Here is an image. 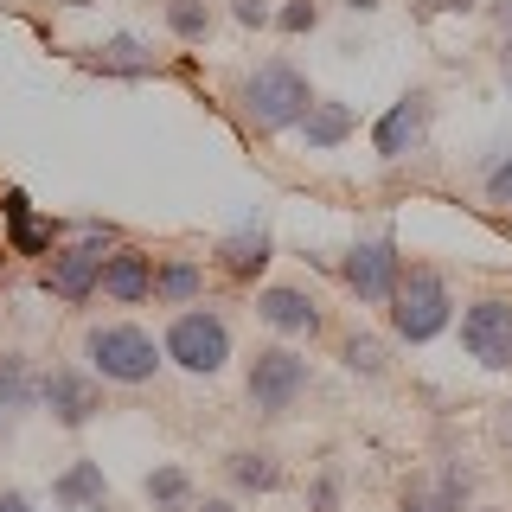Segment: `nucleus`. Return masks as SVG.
<instances>
[{"label": "nucleus", "instance_id": "f257e3e1", "mask_svg": "<svg viewBox=\"0 0 512 512\" xmlns=\"http://www.w3.org/2000/svg\"><path fill=\"white\" fill-rule=\"evenodd\" d=\"M244 109H250V122L263 128V135H282V128H301V116L314 109V90H308V77H301L295 64L269 58V64H256L244 77Z\"/></svg>", "mask_w": 512, "mask_h": 512}, {"label": "nucleus", "instance_id": "f03ea898", "mask_svg": "<svg viewBox=\"0 0 512 512\" xmlns=\"http://www.w3.org/2000/svg\"><path fill=\"white\" fill-rule=\"evenodd\" d=\"M448 282L436 276V269H404V282H397V295H391V327H397V340H410V346H423V340H436V333L448 327Z\"/></svg>", "mask_w": 512, "mask_h": 512}, {"label": "nucleus", "instance_id": "7ed1b4c3", "mask_svg": "<svg viewBox=\"0 0 512 512\" xmlns=\"http://www.w3.org/2000/svg\"><path fill=\"white\" fill-rule=\"evenodd\" d=\"M160 352L167 346H154V333L128 327V320L90 333V365H96V378H109V384H148L160 372Z\"/></svg>", "mask_w": 512, "mask_h": 512}, {"label": "nucleus", "instance_id": "20e7f679", "mask_svg": "<svg viewBox=\"0 0 512 512\" xmlns=\"http://www.w3.org/2000/svg\"><path fill=\"white\" fill-rule=\"evenodd\" d=\"M167 359L173 365H186L192 378H212L224 372V359H231V327L212 314V308H186V314H173V327H167Z\"/></svg>", "mask_w": 512, "mask_h": 512}, {"label": "nucleus", "instance_id": "39448f33", "mask_svg": "<svg viewBox=\"0 0 512 512\" xmlns=\"http://www.w3.org/2000/svg\"><path fill=\"white\" fill-rule=\"evenodd\" d=\"M308 391V359L301 352H288V346H263L250 359V404L263 410V416H282V410H295V397Z\"/></svg>", "mask_w": 512, "mask_h": 512}, {"label": "nucleus", "instance_id": "423d86ee", "mask_svg": "<svg viewBox=\"0 0 512 512\" xmlns=\"http://www.w3.org/2000/svg\"><path fill=\"white\" fill-rule=\"evenodd\" d=\"M103 263H109V224H90L84 244H71V250L52 256V269H45V295L84 301L90 288H103Z\"/></svg>", "mask_w": 512, "mask_h": 512}, {"label": "nucleus", "instance_id": "0eeeda50", "mask_svg": "<svg viewBox=\"0 0 512 512\" xmlns=\"http://www.w3.org/2000/svg\"><path fill=\"white\" fill-rule=\"evenodd\" d=\"M461 346H468V359H480L487 372H506L512 365V301H500V295L474 301V308L461 314Z\"/></svg>", "mask_w": 512, "mask_h": 512}, {"label": "nucleus", "instance_id": "6e6552de", "mask_svg": "<svg viewBox=\"0 0 512 512\" xmlns=\"http://www.w3.org/2000/svg\"><path fill=\"white\" fill-rule=\"evenodd\" d=\"M340 276H346V288H352L359 301H391L397 282H404L397 244H391V237H365V244H352L346 263H340Z\"/></svg>", "mask_w": 512, "mask_h": 512}, {"label": "nucleus", "instance_id": "1a4fd4ad", "mask_svg": "<svg viewBox=\"0 0 512 512\" xmlns=\"http://www.w3.org/2000/svg\"><path fill=\"white\" fill-rule=\"evenodd\" d=\"M39 404L58 416L64 429H84L96 410H103V384H96L90 372H77V365H58V372L39 378Z\"/></svg>", "mask_w": 512, "mask_h": 512}, {"label": "nucleus", "instance_id": "9d476101", "mask_svg": "<svg viewBox=\"0 0 512 512\" xmlns=\"http://www.w3.org/2000/svg\"><path fill=\"white\" fill-rule=\"evenodd\" d=\"M423 135H429V96H423V90H404V96H397V103L378 116L372 148H378V160H404Z\"/></svg>", "mask_w": 512, "mask_h": 512}, {"label": "nucleus", "instance_id": "9b49d317", "mask_svg": "<svg viewBox=\"0 0 512 512\" xmlns=\"http://www.w3.org/2000/svg\"><path fill=\"white\" fill-rule=\"evenodd\" d=\"M52 506L58 512H109V474L103 461H71L58 480H52Z\"/></svg>", "mask_w": 512, "mask_h": 512}, {"label": "nucleus", "instance_id": "f8f14e48", "mask_svg": "<svg viewBox=\"0 0 512 512\" xmlns=\"http://www.w3.org/2000/svg\"><path fill=\"white\" fill-rule=\"evenodd\" d=\"M103 295L109 301H148L154 295V256L148 250H109L103 263Z\"/></svg>", "mask_w": 512, "mask_h": 512}, {"label": "nucleus", "instance_id": "ddd939ff", "mask_svg": "<svg viewBox=\"0 0 512 512\" xmlns=\"http://www.w3.org/2000/svg\"><path fill=\"white\" fill-rule=\"evenodd\" d=\"M352 128H359V116H352L346 103H333V96H314V109L308 116H301V148H314V154H327V148H340V141L352 135Z\"/></svg>", "mask_w": 512, "mask_h": 512}, {"label": "nucleus", "instance_id": "4468645a", "mask_svg": "<svg viewBox=\"0 0 512 512\" xmlns=\"http://www.w3.org/2000/svg\"><path fill=\"white\" fill-rule=\"evenodd\" d=\"M256 314H263V327H276V333H314L320 327V308L301 288H263L256 295Z\"/></svg>", "mask_w": 512, "mask_h": 512}, {"label": "nucleus", "instance_id": "2eb2a0df", "mask_svg": "<svg viewBox=\"0 0 512 512\" xmlns=\"http://www.w3.org/2000/svg\"><path fill=\"white\" fill-rule=\"evenodd\" d=\"M205 288V269L192 263V256H167V263L154 269V301H167V308H192Z\"/></svg>", "mask_w": 512, "mask_h": 512}, {"label": "nucleus", "instance_id": "dca6fc26", "mask_svg": "<svg viewBox=\"0 0 512 512\" xmlns=\"http://www.w3.org/2000/svg\"><path fill=\"white\" fill-rule=\"evenodd\" d=\"M218 256H224V269H231L237 282H256V276L269 269V231H263V224H250V231L224 237V244H218Z\"/></svg>", "mask_w": 512, "mask_h": 512}, {"label": "nucleus", "instance_id": "f3484780", "mask_svg": "<svg viewBox=\"0 0 512 512\" xmlns=\"http://www.w3.org/2000/svg\"><path fill=\"white\" fill-rule=\"evenodd\" d=\"M141 493H148V506H154V512H192V506H199V500H192V474H186V468H173V461L148 468Z\"/></svg>", "mask_w": 512, "mask_h": 512}, {"label": "nucleus", "instance_id": "a211bd4d", "mask_svg": "<svg viewBox=\"0 0 512 512\" xmlns=\"http://www.w3.org/2000/svg\"><path fill=\"white\" fill-rule=\"evenodd\" d=\"M7 224H13V250H20V256L52 250V237H58V224H45V218L26 212V192H7Z\"/></svg>", "mask_w": 512, "mask_h": 512}, {"label": "nucleus", "instance_id": "6ab92c4d", "mask_svg": "<svg viewBox=\"0 0 512 512\" xmlns=\"http://www.w3.org/2000/svg\"><path fill=\"white\" fill-rule=\"evenodd\" d=\"M224 474H231V487H244V493H276L282 487V468L269 455H250V448L224 461Z\"/></svg>", "mask_w": 512, "mask_h": 512}, {"label": "nucleus", "instance_id": "aec40b11", "mask_svg": "<svg viewBox=\"0 0 512 512\" xmlns=\"http://www.w3.org/2000/svg\"><path fill=\"white\" fill-rule=\"evenodd\" d=\"M167 32L186 45H205V32H212V7L205 0H167Z\"/></svg>", "mask_w": 512, "mask_h": 512}, {"label": "nucleus", "instance_id": "412c9836", "mask_svg": "<svg viewBox=\"0 0 512 512\" xmlns=\"http://www.w3.org/2000/svg\"><path fill=\"white\" fill-rule=\"evenodd\" d=\"M96 64H103V71H122V77H148V71H154V52H148L141 39H128V32H122V39L103 45V58H96Z\"/></svg>", "mask_w": 512, "mask_h": 512}, {"label": "nucleus", "instance_id": "4be33fe9", "mask_svg": "<svg viewBox=\"0 0 512 512\" xmlns=\"http://www.w3.org/2000/svg\"><path fill=\"white\" fill-rule=\"evenodd\" d=\"M468 493H474L468 468H461V461H442L436 487H429V500H436V512H461V506H468Z\"/></svg>", "mask_w": 512, "mask_h": 512}, {"label": "nucleus", "instance_id": "5701e85b", "mask_svg": "<svg viewBox=\"0 0 512 512\" xmlns=\"http://www.w3.org/2000/svg\"><path fill=\"white\" fill-rule=\"evenodd\" d=\"M32 397V384H26V359L20 352H0V410H20Z\"/></svg>", "mask_w": 512, "mask_h": 512}, {"label": "nucleus", "instance_id": "b1692460", "mask_svg": "<svg viewBox=\"0 0 512 512\" xmlns=\"http://www.w3.org/2000/svg\"><path fill=\"white\" fill-rule=\"evenodd\" d=\"M346 365H352L359 378H378V372H384V346L372 340V333H352V340H346Z\"/></svg>", "mask_w": 512, "mask_h": 512}, {"label": "nucleus", "instance_id": "393cba45", "mask_svg": "<svg viewBox=\"0 0 512 512\" xmlns=\"http://www.w3.org/2000/svg\"><path fill=\"white\" fill-rule=\"evenodd\" d=\"M308 512H340V468H320L314 474V487H308Z\"/></svg>", "mask_w": 512, "mask_h": 512}, {"label": "nucleus", "instance_id": "a878e982", "mask_svg": "<svg viewBox=\"0 0 512 512\" xmlns=\"http://www.w3.org/2000/svg\"><path fill=\"white\" fill-rule=\"evenodd\" d=\"M314 20H320L314 0H282V7H276V26L282 32H314Z\"/></svg>", "mask_w": 512, "mask_h": 512}, {"label": "nucleus", "instance_id": "bb28decb", "mask_svg": "<svg viewBox=\"0 0 512 512\" xmlns=\"http://www.w3.org/2000/svg\"><path fill=\"white\" fill-rule=\"evenodd\" d=\"M231 20L237 26H276V7L269 0H231Z\"/></svg>", "mask_w": 512, "mask_h": 512}, {"label": "nucleus", "instance_id": "cd10ccee", "mask_svg": "<svg viewBox=\"0 0 512 512\" xmlns=\"http://www.w3.org/2000/svg\"><path fill=\"white\" fill-rule=\"evenodd\" d=\"M493 13H500V77L512 84V0H500Z\"/></svg>", "mask_w": 512, "mask_h": 512}, {"label": "nucleus", "instance_id": "c85d7f7f", "mask_svg": "<svg viewBox=\"0 0 512 512\" xmlns=\"http://www.w3.org/2000/svg\"><path fill=\"white\" fill-rule=\"evenodd\" d=\"M487 192H493L500 205H512V160H506V167H493V173H487Z\"/></svg>", "mask_w": 512, "mask_h": 512}, {"label": "nucleus", "instance_id": "c756f323", "mask_svg": "<svg viewBox=\"0 0 512 512\" xmlns=\"http://www.w3.org/2000/svg\"><path fill=\"white\" fill-rule=\"evenodd\" d=\"M404 512H436V500H429L423 480H410V487H404Z\"/></svg>", "mask_w": 512, "mask_h": 512}, {"label": "nucleus", "instance_id": "7c9ffc66", "mask_svg": "<svg viewBox=\"0 0 512 512\" xmlns=\"http://www.w3.org/2000/svg\"><path fill=\"white\" fill-rule=\"evenodd\" d=\"M0 512H39V506H32V500H26V493H13V487H0Z\"/></svg>", "mask_w": 512, "mask_h": 512}, {"label": "nucleus", "instance_id": "2f4dec72", "mask_svg": "<svg viewBox=\"0 0 512 512\" xmlns=\"http://www.w3.org/2000/svg\"><path fill=\"white\" fill-rule=\"evenodd\" d=\"M493 436H500V442H512V404L500 410V423H493Z\"/></svg>", "mask_w": 512, "mask_h": 512}, {"label": "nucleus", "instance_id": "473e14b6", "mask_svg": "<svg viewBox=\"0 0 512 512\" xmlns=\"http://www.w3.org/2000/svg\"><path fill=\"white\" fill-rule=\"evenodd\" d=\"M192 512H237V506H231V500H199Z\"/></svg>", "mask_w": 512, "mask_h": 512}, {"label": "nucleus", "instance_id": "72a5a7b5", "mask_svg": "<svg viewBox=\"0 0 512 512\" xmlns=\"http://www.w3.org/2000/svg\"><path fill=\"white\" fill-rule=\"evenodd\" d=\"M436 7H448V13H468V7H480V0H436Z\"/></svg>", "mask_w": 512, "mask_h": 512}, {"label": "nucleus", "instance_id": "f704fd0d", "mask_svg": "<svg viewBox=\"0 0 512 512\" xmlns=\"http://www.w3.org/2000/svg\"><path fill=\"white\" fill-rule=\"evenodd\" d=\"M346 7H352V13H372V7H378V0H346Z\"/></svg>", "mask_w": 512, "mask_h": 512}, {"label": "nucleus", "instance_id": "c9c22d12", "mask_svg": "<svg viewBox=\"0 0 512 512\" xmlns=\"http://www.w3.org/2000/svg\"><path fill=\"white\" fill-rule=\"evenodd\" d=\"M64 7H96V0H64Z\"/></svg>", "mask_w": 512, "mask_h": 512}]
</instances>
